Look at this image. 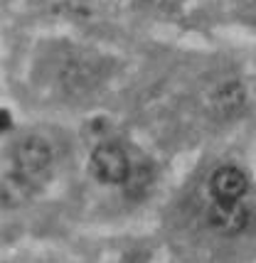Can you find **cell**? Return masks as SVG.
I'll return each instance as SVG.
<instances>
[{"label": "cell", "mask_w": 256, "mask_h": 263, "mask_svg": "<svg viewBox=\"0 0 256 263\" xmlns=\"http://www.w3.org/2000/svg\"><path fill=\"white\" fill-rule=\"evenodd\" d=\"M92 175L104 184H123L131 180V160L116 143H101L89 158Z\"/></svg>", "instance_id": "1"}, {"label": "cell", "mask_w": 256, "mask_h": 263, "mask_svg": "<svg viewBox=\"0 0 256 263\" xmlns=\"http://www.w3.org/2000/svg\"><path fill=\"white\" fill-rule=\"evenodd\" d=\"M52 162V148L49 143L42 140L40 136H30L20 140V145L15 148V167L23 177H35L49 167Z\"/></svg>", "instance_id": "2"}, {"label": "cell", "mask_w": 256, "mask_h": 263, "mask_svg": "<svg viewBox=\"0 0 256 263\" xmlns=\"http://www.w3.org/2000/svg\"><path fill=\"white\" fill-rule=\"evenodd\" d=\"M246 177L244 172L234 165H224V167H217L212 172L210 180V190L214 202H222V204H239L242 197L246 195Z\"/></svg>", "instance_id": "3"}, {"label": "cell", "mask_w": 256, "mask_h": 263, "mask_svg": "<svg viewBox=\"0 0 256 263\" xmlns=\"http://www.w3.org/2000/svg\"><path fill=\"white\" fill-rule=\"evenodd\" d=\"M246 219V209L242 204H222V202H214L210 209V224L214 229L227 231V234H236V231L244 229Z\"/></svg>", "instance_id": "4"}, {"label": "cell", "mask_w": 256, "mask_h": 263, "mask_svg": "<svg viewBox=\"0 0 256 263\" xmlns=\"http://www.w3.org/2000/svg\"><path fill=\"white\" fill-rule=\"evenodd\" d=\"M3 130H8V111H3Z\"/></svg>", "instance_id": "5"}]
</instances>
